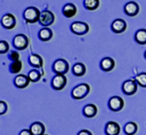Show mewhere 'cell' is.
Instances as JSON below:
<instances>
[{"label": "cell", "mask_w": 146, "mask_h": 135, "mask_svg": "<svg viewBox=\"0 0 146 135\" xmlns=\"http://www.w3.org/2000/svg\"><path fill=\"white\" fill-rule=\"evenodd\" d=\"M96 113H98V108L95 104H88L83 109V115L87 118L95 117Z\"/></svg>", "instance_id": "obj_19"}, {"label": "cell", "mask_w": 146, "mask_h": 135, "mask_svg": "<svg viewBox=\"0 0 146 135\" xmlns=\"http://www.w3.org/2000/svg\"><path fill=\"white\" fill-rule=\"evenodd\" d=\"M19 135H32V133L30 131V129H23Z\"/></svg>", "instance_id": "obj_31"}, {"label": "cell", "mask_w": 146, "mask_h": 135, "mask_svg": "<svg viewBox=\"0 0 146 135\" xmlns=\"http://www.w3.org/2000/svg\"><path fill=\"white\" fill-rule=\"evenodd\" d=\"M68 69H69L68 62L65 60H62V58L56 60L53 64V70L56 74L64 75L65 73H67Z\"/></svg>", "instance_id": "obj_3"}, {"label": "cell", "mask_w": 146, "mask_h": 135, "mask_svg": "<svg viewBox=\"0 0 146 135\" xmlns=\"http://www.w3.org/2000/svg\"><path fill=\"white\" fill-rule=\"evenodd\" d=\"M28 61H29V64L31 65L32 67H35V68H40L43 65V60H42V58L36 54H30L29 58H28Z\"/></svg>", "instance_id": "obj_18"}, {"label": "cell", "mask_w": 146, "mask_h": 135, "mask_svg": "<svg viewBox=\"0 0 146 135\" xmlns=\"http://www.w3.org/2000/svg\"><path fill=\"white\" fill-rule=\"evenodd\" d=\"M28 78H29V80L31 82H38L40 80V78H41V74H40V72L37 69H33L31 71H29L28 72Z\"/></svg>", "instance_id": "obj_26"}, {"label": "cell", "mask_w": 146, "mask_h": 135, "mask_svg": "<svg viewBox=\"0 0 146 135\" xmlns=\"http://www.w3.org/2000/svg\"><path fill=\"white\" fill-rule=\"evenodd\" d=\"M8 51H9V44L6 41H4V40H1L0 41V53L3 54H6Z\"/></svg>", "instance_id": "obj_28"}, {"label": "cell", "mask_w": 146, "mask_h": 135, "mask_svg": "<svg viewBox=\"0 0 146 135\" xmlns=\"http://www.w3.org/2000/svg\"><path fill=\"white\" fill-rule=\"evenodd\" d=\"M38 36L41 41H44V42L49 41V40H51L52 37H53V31H52L49 27H44L39 31Z\"/></svg>", "instance_id": "obj_20"}, {"label": "cell", "mask_w": 146, "mask_h": 135, "mask_svg": "<svg viewBox=\"0 0 146 135\" xmlns=\"http://www.w3.org/2000/svg\"><path fill=\"white\" fill-rule=\"evenodd\" d=\"M90 92V86L88 84H80L77 85L71 91L72 97L76 100H80L86 97Z\"/></svg>", "instance_id": "obj_1"}, {"label": "cell", "mask_w": 146, "mask_h": 135, "mask_svg": "<svg viewBox=\"0 0 146 135\" xmlns=\"http://www.w3.org/2000/svg\"><path fill=\"white\" fill-rule=\"evenodd\" d=\"M135 40L139 45H146V29H138L135 34Z\"/></svg>", "instance_id": "obj_22"}, {"label": "cell", "mask_w": 146, "mask_h": 135, "mask_svg": "<svg viewBox=\"0 0 146 135\" xmlns=\"http://www.w3.org/2000/svg\"><path fill=\"white\" fill-rule=\"evenodd\" d=\"M2 26L6 29H13L16 26V18L13 14H5L1 19Z\"/></svg>", "instance_id": "obj_10"}, {"label": "cell", "mask_w": 146, "mask_h": 135, "mask_svg": "<svg viewBox=\"0 0 146 135\" xmlns=\"http://www.w3.org/2000/svg\"><path fill=\"white\" fill-rule=\"evenodd\" d=\"M13 45L18 50H25L28 46V38L25 34H18L13 39Z\"/></svg>", "instance_id": "obj_8"}, {"label": "cell", "mask_w": 146, "mask_h": 135, "mask_svg": "<svg viewBox=\"0 0 146 135\" xmlns=\"http://www.w3.org/2000/svg\"><path fill=\"white\" fill-rule=\"evenodd\" d=\"M22 67H23V63L21 60L12 61L10 67H9V70H10V72L13 73V74H17V73H19L22 70Z\"/></svg>", "instance_id": "obj_25"}, {"label": "cell", "mask_w": 146, "mask_h": 135, "mask_svg": "<svg viewBox=\"0 0 146 135\" xmlns=\"http://www.w3.org/2000/svg\"><path fill=\"white\" fill-rule=\"evenodd\" d=\"M72 73L77 77H82L86 73V66L81 62L75 63L72 67Z\"/></svg>", "instance_id": "obj_21"}, {"label": "cell", "mask_w": 146, "mask_h": 135, "mask_svg": "<svg viewBox=\"0 0 146 135\" xmlns=\"http://www.w3.org/2000/svg\"><path fill=\"white\" fill-rule=\"evenodd\" d=\"M40 11L36 7H27L23 12V19L29 23H34L39 22L40 19Z\"/></svg>", "instance_id": "obj_2"}, {"label": "cell", "mask_w": 146, "mask_h": 135, "mask_svg": "<svg viewBox=\"0 0 146 135\" xmlns=\"http://www.w3.org/2000/svg\"><path fill=\"white\" fill-rule=\"evenodd\" d=\"M135 81L137 83L138 86L142 87H146V73H140L135 77Z\"/></svg>", "instance_id": "obj_27"}, {"label": "cell", "mask_w": 146, "mask_h": 135, "mask_svg": "<svg viewBox=\"0 0 146 135\" xmlns=\"http://www.w3.org/2000/svg\"><path fill=\"white\" fill-rule=\"evenodd\" d=\"M111 28L115 33H123L127 29V22L122 19H117L112 22Z\"/></svg>", "instance_id": "obj_14"}, {"label": "cell", "mask_w": 146, "mask_h": 135, "mask_svg": "<svg viewBox=\"0 0 146 135\" xmlns=\"http://www.w3.org/2000/svg\"><path fill=\"white\" fill-rule=\"evenodd\" d=\"M29 129L32 135H44V132H45V126L40 122H35L31 124Z\"/></svg>", "instance_id": "obj_17"}, {"label": "cell", "mask_w": 146, "mask_h": 135, "mask_svg": "<svg viewBox=\"0 0 146 135\" xmlns=\"http://www.w3.org/2000/svg\"><path fill=\"white\" fill-rule=\"evenodd\" d=\"M124 131L127 135H133L137 131V125L135 122H129L124 126Z\"/></svg>", "instance_id": "obj_23"}, {"label": "cell", "mask_w": 146, "mask_h": 135, "mask_svg": "<svg viewBox=\"0 0 146 135\" xmlns=\"http://www.w3.org/2000/svg\"><path fill=\"white\" fill-rule=\"evenodd\" d=\"M77 135H93V134H92V132L89 131V130L83 129V130H81V131H79V133Z\"/></svg>", "instance_id": "obj_32"}, {"label": "cell", "mask_w": 146, "mask_h": 135, "mask_svg": "<svg viewBox=\"0 0 146 135\" xmlns=\"http://www.w3.org/2000/svg\"><path fill=\"white\" fill-rule=\"evenodd\" d=\"M144 56H145V58H146V51H145V53H144Z\"/></svg>", "instance_id": "obj_33"}, {"label": "cell", "mask_w": 146, "mask_h": 135, "mask_svg": "<svg viewBox=\"0 0 146 135\" xmlns=\"http://www.w3.org/2000/svg\"><path fill=\"white\" fill-rule=\"evenodd\" d=\"M7 104L5 101H0V114L1 115H4V114L6 113V111H7Z\"/></svg>", "instance_id": "obj_30"}, {"label": "cell", "mask_w": 146, "mask_h": 135, "mask_svg": "<svg viewBox=\"0 0 146 135\" xmlns=\"http://www.w3.org/2000/svg\"><path fill=\"white\" fill-rule=\"evenodd\" d=\"M55 22V15L49 10H44L41 12L39 19V23L42 24L43 26H50Z\"/></svg>", "instance_id": "obj_4"}, {"label": "cell", "mask_w": 146, "mask_h": 135, "mask_svg": "<svg viewBox=\"0 0 146 135\" xmlns=\"http://www.w3.org/2000/svg\"><path fill=\"white\" fill-rule=\"evenodd\" d=\"M115 66V61L111 58H104L100 61V68L105 72H109L113 70Z\"/></svg>", "instance_id": "obj_16"}, {"label": "cell", "mask_w": 146, "mask_h": 135, "mask_svg": "<svg viewBox=\"0 0 146 135\" xmlns=\"http://www.w3.org/2000/svg\"><path fill=\"white\" fill-rule=\"evenodd\" d=\"M137 83L135 80H127L123 83L122 91L127 95H133L137 91Z\"/></svg>", "instance_id": "obj_5"}, {"label": "cell", "mask_w": 146, "mask_h": 135, "mask_svg": "<svg viewBox=\"0 0 146 135\" xmlns=\"http://www.w3.org/2000/svg\"><path fill=\"white\" fill-rule=\"evenodd\" d=\"M9 58H10L12 61L20 60V54H19L17 51H11L10 54H9Z\"/></svg>", "instance_id": "obj_29"}, {"label": "cell", "mask_w": 146, "mask_h": 135, "mask_svg": "<svg viewBox=\"0 0 146 135\" xmlns=\"http://www.w3.org/2000/svg\"><path fill=\"white\" fill-rule=\"evenodd\" d=\"M124 11L128 16L135 17L137 15L138 12H139V6H138V4L135 1H129L125 5Z\"/></svg>", "instance_id": "obj_11"}, {"label": "cell", "mask_w": 146, "mask_h": 135, "mask_svg": "<svg viewBox=\"0 0 146 135\" xmlns=\"http://www.w3.org/2000/svg\"><path fill=\"white\" fill-rule=\"evenodd\" d=\"M76 13H77V8L73 3H67L63 6L62 14L66 18H72V17L76 15Z\"/></svg>", "instance_id": "obj_15"}, {"label": "cell", "mask_w": 146, "mask_h": 135, "mask_svg": "<svg viewBox=\"0 0 146 135\" xmlns=\"http://www.w3.org/2000/svg\"><path fill=\"white\" fill-rule=\"evenodd\" d=\"M44 135H47V134H44Z\"/></svg>", "instance_id": "obj_34"}, {"label": "cell", "mask_w": 146, "mask_h": 135, "mask_svg": "<svg viewBox=\"0 0 146 135\" xmlns=\"http://www.w3.org/2000/svg\"><path fill=\"white\" fill-rule=\"evenodd\" d=\"M70 29L76 35H84L89 31V25L84 22H72Z\"/></svg>", "instance_id": "obj_6"}, {"label": "cell", "mask_w": 146, "mask_h": 135, "mask_svg": "<svg viewBox=\"0 0 146 135\" xmlns=\"http://www.w3.org/2000/svg\"><path fill=\"white\" fill-rule=\"evenodd\" d=\"M84 6L87 10L94 11L100 6V0H84Z\"/></svg>", "instance_id": "obj_24"}, {"label": "cell", "mask_w": 146, "mask_h": 135, "mask_svg": "<svg viewBox=\"0 0 146 135\" xmlns=\"http://www.w3.org/2000/svg\"><path fill=\"white\" fill-rule=\"evenodd\" d=\"M29 78H28V76L27 75H23V74H20L18 75L17 77L15 78V80H14V84H15V86L19 87V89H25V87H27L28 85H29Z\"/></svg>", "instance_id": "obj_13"}, {"label": "cell", "mask_w": 146, "mask_h": 135, "mask_svg": "<svg viewBox=\"0 0 146 135\" xmlns=\"http://www.w3.org/2000/svg\"><path fill=\"white\" fill-rule=\"evenodd\" d=\"M108 106H109L110 110L114 111V112H118L121 111L124 107V100L120 96H112L109 99L108 102Z\"/></svg>", "instance_id": "obj_9"}, {"label": "cell", "mask_w": 146, "mask_h": 135, "mask_svg": "<svg viewBox=\"0 0 146 135\" xmlns=\"http://www.w3.org/2000/svg\"><path fill=\"white\" fill-rule=\"evenodd\" d=\"M105 134L106 135H119L121 128H120L119 124L116 122H108L105 124Z\"/></svg>", "instance_id": "obj_12"}, {"label": "cell", "mask_w": 146, "mask_h": 135, "mask_svg": "<svg viewBox=\"0 0 146 135\" xmlns=\"http://www.w3.org/2000/svg\"><path fill=\"white\" fill-rule=\"evenodd\" d=\"M52 87L56 91H62L66 85V77L64 75L56 74L55 77L52 79Z\"/></svg>", "instance_id": "obj_7"}]
</instances>
